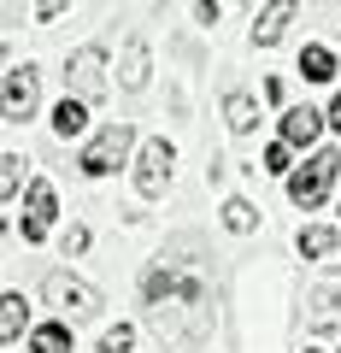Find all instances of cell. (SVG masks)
Wrapping results in <instances>:
<instances>
[{"instance_id": "cell-22", "label": "cell", "mask_w": 341, "mask_h": 353, "mask_svg": "<svg viewBox=\"0 0 341 353\" xmlns=\"http://www.w3.org/2000/svg\"><path fill=\"white\" fill-rule=\"evenodd\" d=\"M65 6H71V0H36V18H41V24H53Z\"/></svg>"}, {"instance_id": "cell-18", "label": "cell", "mask_w": 341, "mask_h": 353, "mask_svg": "<svg viewBox=\"0 0 341 353\" xmlns=\"http://www.w3.org/2000/svg\"><path fill=\"white\" fill-rule=\"evenodd\" d=\"M224 224H229V230H236V236H247V230H253V224H259V212H253V206H247V201H229V206H224Z\"/></svg>"}, {"instance_id": "cell-5", "label": "cell", "mask_w": 341, "mask_h": 353, "mask_svg": "<svg viewBox=\"0 0 341 353\" xmlns=\"http://www.w3.org/2000/svg\"><path fill=\"white\" fill-rule=\"evenodd\" d=\"M171 165H177V148L165 136H153V141H141V153H136V194H165V183H171Z\"/></svg>"}, {"instance_id": "cell-9", "label": "cell", "mask_w": 341, "mask_h": 353, "mask_svg": "<svg viewBox=\"0 0 341 353\" xmlns=\"http://www.w3.org/2000/svg\"><path fill=\"white\" fill-rule=\"evenodd\" d=\"M294 12H300V0H271L265 12L253 18V41H259V48H277V41H282V30L294 24Z\"/></svg>"}, {"instance_id": "cell-4", "label": "cell", "mask_w": 341, "mask_h": 353, "mask_svg": "<svg viewBox=\"0 0 341 353\" xmlns=\"http://www.w3.org/2000/svg\"><path fill=\"white\" fill-rule=\"evenodd\" d=\"M65 88L76 101H101L106 94V48H76L65 59Z\"/></svg>"}, {"instance_id": "cell-2", "label": "cell", "mask_w": 341, "mask_h": 353, "mask_svg": "<svg viewBox=\"0 0 341 353\" xmlns=\"http://www.w3.org/2000/svg\"><path fill=\"white\" fill-rule=\"evenodd\" d=\"M130 148H136V124H101L94 141L83 148V159H76V171L83 176H112L130 159Z\"/></svg>"}, {"instance_id": "cell-3", "label": "cell", "mask_w": 341, "mask_h": 353, "mask_svg": "<svg viewBox=\"0 0 341 353\" xmlns=\"http://www.w3.org/2000/svg\"><path fill=\"white\" fill-rule=\"evenodd\" d=\"M41 294H48L53 312H71V318H89V312H101V306H106L101 289H94V283H83V277H71V271H48Z\"/></svg>"}, {"instance_id": "cell-13", "label": "cell", "mask_w": 341, "mask_h": 353, "mask_svg": "<svg viewBox=\"0 0 341 353\" xmlns=\"http://www.w3.org/2000/svg\"><path fill=\"white\" fill-rule=\"evenodd\" d=\"M335 224H306L300 230V253H306V259H329V253H335Z\"/></svg>"}, {"instance_id": "cell-7", "label": "cell", "mask_w": 341, "mask_h": 353, "mask_svg": "<svg viewBox=\"0 0 341 353\" xmlns=\"http://www.w3.org/2000/svg\"><path fill=\"white\" fill-rule=\"evenodd\" d=\"M324 124H329V112H318V106H289V112H282V141H289V148H312L318 136H324Z\"/></svg>"}, {"instance_id": "cell-19", "label": "cell", "mask_w": 341, "mask_h": 353, "mask_svg": "<svg viewBox=\"0 0 341 353\" xmlns=\"http://www.w3.org/2000/svg\"><path fill=\"white\" fill-rule=\"evenodd\" d=\"M289 165H294V148H289V141H271V148H265V171L271 176H289Z\"/></svg>"}, {"instance_id": "cell-12", "label": "cell", "mask_w": 341, "mask_h": 353, "mask_svg": "<svg viewBox=\"0 0 341 353\" xmlns=\"http://www.w3.org/2000/svg\"><path fill=\"white\" fill-rule=\"evenodd\" d=\"M118 83H124L130 94H141V88H147V41H130V48H124V65H118Z\"/></svg>"}, {"instance_id": "cell-23", "label": "cell", "mask_w": 341, "mask_h": 353, "mask_svg": "<svg viewBox=\"0 0 341 353\" xmlns=\"http://www.w3.org/2000/svg\"><path fill=\"white\" fill-rule=\"evenodd\" d=\"M329 124L341 130V94H335V101H329Z\"/></svg>"}, {"instance_id": "cell-24", "label": "cell", "mask_w": 341, "mask_h": 353, "mask_svg": "<svg viewBox=\"0 0 341 353\" xmlns=\"http://www.w3.org/2000/svg\"><path fill=\"white\" fill-rule=\"evenodd\" d=\"M306 353H312V347H306Z\"/></svg>"}, {"instance_id": "cell-11", "label": "cell", "mask_w": 341, "mask_h": 353, "mask_svg": "<svg viewBox=\"0 0 341 353\" xmlns=\"http://www.w3.org/2000/svg\"><path fill=\"white\" fill-rule=\"evenodd\" d=\"M224 124L236 130V136H253V130H259V101H253V94H224Z\"/></svg>"}, {"instance_id": "cell-1", "label": "cell", "mask_w": 341, "mask_h": 353, "mask_svg": "<svg viewBox=\"0 0 341 353\" xmlns=\"http://www.w3.org/2000/svg\"><path fill=\"white\" fill-rule=\"evenodd\" d=\"M335 176H341V153L335 148H318L306 165H294V171H289V201L300 206V212H312V206L329 201Z\"/></svg>"}, {"instance_id": "cell-14", "label": "cell", "mask_w": 341, "mask_h": 353, "mask_svg": "<svg viewBox=\"0 0 341 353\" xmlns=\"http://www.w3.org/2000/svg\"><path fill=\"white\" fill-rule=\"evenodd\" d=\"M30 353H71V324H36L30 330Z\"/></svg>"}, {"instance_id": "cell-21", "label": "cell", "mask_w": 341, "mask_h": 353, "mask_svg": "<svg viewBox=\"0 0 341 353\" xmlns=\"http://www.w3.org/2000/svg\"><path fill=\"white\" fill-rule=\"evenodd\" d=\"M65 253H89V230H83V224L65 230Z\"/></svg>"}, {"instance_id": "cell-17", "label": "cell", "mask_w": 341, "mask_h": 353, "mask_svg": "<svg viewBox=\"0 0 341 353\" xmlns=\"http://www.w3.org/2000/svg\"><path fill=\"white\" fill-rule=\"evenodd\" d=\"M0 171H6V176H0V201H18V189H24V171H30V165L18 159V153H6V165H0Z\"/></svg>"}, {"instance_id": "cell-6", "label": "cell", "mask_w": 341, "mask_h": 353, "mask_svg": "<svg viewBox=\"0 0 341 353\" xmlns=\"http://www.w3.org/2000/svg\"><path fill=\"white\" fill-rule=\"evenodd\" d=\"M53 218H59V194H53V183H48V176H36V183H30V201H24V218H18L24 241H48Z\"/></svg>"}, {"instance_id": "cell-15", "label": "cell", "mask_w": 341, "mask_h": 353, "mask_svg": "<svg viewBox=\"0 0 341 353\" xmlns=\"http://www.w3.org/2000/svg\"><path fill=\"white\" fill-rule=\"evenodd\" d=\"M300 77L306 83H329V77H335V53L329 48H306L300 53Z\"/></svg>"}, {"instance_id": "cell-20", "label": "cell", "mask_w": 341, "mask_h": 353, "mask_svg": "<svg viewBox=\"0 0 341 353\" xmlns=\"http://www.w3.org/2000/svg\"><path fill=\"white\" fill-rule=\"evenodd\" d=\"M130 347H136V330H130V324H112L101 336V353H130Z\"/></svg>"}, {"instance_id": "cell-8", "label": "cell", "mask_w": 341, "mask_h": 353, "mask_svg": "<svg viewBox=\"0 0 341 353\" xmlns=\"http://www.w3.org/2000/svg\"><path fill=\"white\" fill-rule=\"evenodd\" d=\"M30 112H36V71H30V65H12V71H6V118L24 124Z\"/></svg>"}, {"instance_id": "cell-10", "label": "cell", "mask_w": 341, "mask_h": 353, "mask_svg": "<svg viewBox=\"0 0 341 353\" xmlns=\"http://www.w3.org/2000/svg\"><path fill=\"white\" fill-rule=\"evenodd\" d=\"M83 130H89V101H76V94H65V101L53 106V136L76 141Z\"/></svg>"}, {"instance_id": "cell-16", "label": "cell", "mask_w": 341, "mask_h": 353, "mask_svg": "<svg viewBox=\"0 0 341 353\" xmlns=\"http://www.w3.org/2000/svg\"><path fill=\"white\" fill-rule=\"evenodd\" d=\"M0 312H6V318H0V341H18V336H24V312H30L24 294H6V301H0Z\"/></svg>"}]
</instances>
